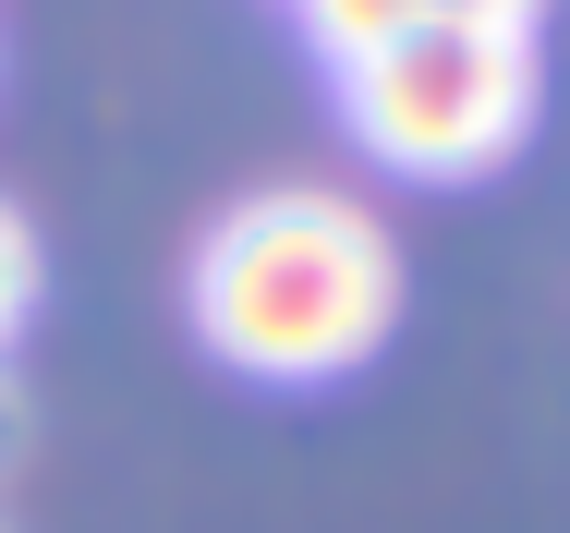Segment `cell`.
Here are the masks:
<instances>
[{
  "label": "cell",
  "mask_w": 570,
  "mask_h": 533,
  "mask_svg": "<svg viewBox=\"0 0 570 533\" xmlns=\"http://www.w3.org/2000/svg\"><path fill=\"white\" fill-rule=\"evenodd\" d=\"M401 327V243L389 218L279 182L243 195L195 255V339L255 388H328Z\"/></svg>",
  "instance_id": "6da1fadb"
},
{
  "label": "cell",
  "mask_w": 570,
  "mask_h": 533,
  "mask_svg": "<svg viewBox=\"0 0 570 533\" xmlns=\"http://www.w3.org/2000/svg\"><path fill=\"white\" fill-rule=\"evenodd\" d=\"M341 121L364 134V158H389L413 182H473L534 121V37L425 12V24H401L389 49H364L341 73Z\"/></svg>",
  "instance_id": "7a4b0ae2"
},
{
  "label": "cell",
  "mask_w": 570,
  "mask_h": 533,
  "mask_svg": "<svg viewBox=\"0 0 570 533\" xmlns=\"http://www.w3.org/2000/svg\"><path fill=\"white\" fill-rule=\"evenodd\" d=\"M292 12H304V37H316L328 73H352L364 49H389L401 24H425V0H292Z\"/></svg>",
  "instance_id": "3957f363"
},
{
  "label": "cell",
  "mask_w": 570,
  "mask_h": 533,
  "mask_svg": "<svg viewBox=\"0 0 570 533\" xmlns=\"http://www.w3.org/2000/svg\"><path fill=\"white\" fill-rule=\"evenodd\" d=\"M37 316V230L0 207V352H12V327Z\"/></svg>",
  "instance_id": "277c9868"
},
{
  "label": "cell",
  "mask_w": 570,
  "mask_h": 533,
  "mask_svg": "<svg viewBox=\"0 0 570 533\" xmlns=\"http://www.w3.org/2000/svg\"><path fill=\"white\" fill-rule=\"evenodd\" d=\"M425 12H438V24H522V37H534L547 0H425Z\"/></svg>",
  "instance_id": "5b68a950"
}]
</instances>
